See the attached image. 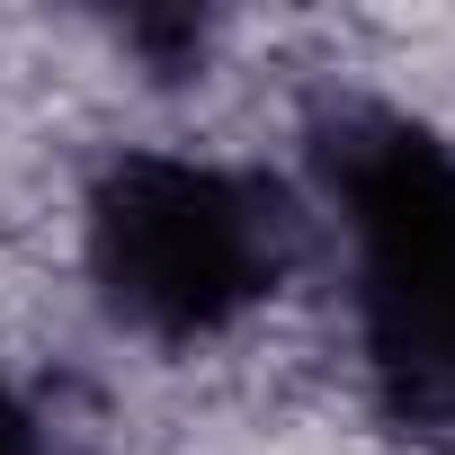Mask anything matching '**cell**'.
I'll list each match as a JSON object with an SVG mask.
<instances>
[{"label":"cell","instance_id":"cell-1","mask_svg":"<svg viewBox=\"0 0 455 455\" xmlns=\"http://www.w3.org/2000/svg\"><path fill=\"white\" fill-rule=\"evenodd\" d=\"M313 188L348 233L357 339L384 419L455 437V152L375 99L313 116Z\"/></svg>","mask_w":455,"mask_h":455},{"label":"cell","instance_id":"cell-2","mask_svg":"<svg viewBox=\"0 0 455 455\" xmlns=\"http://www.w3.org/2000/svg\"><path fill=\"white\" fill-rule=\"evenodd\" d=\"M295 196L268 170L196 152H116L90 179V286L108 322L161 348L223 339L295 268Z\"/></svg>","mask_w":455,"mask_h":455},{"label":"cell","instance_id":"cell-3","mask_svg":"<svg viewBox=\"0 0 455 455\" xmlns=\"http://www.w3.org/2000/svg\"><path fill=\"white\" fill-rule=\"evenodd\" d=\"M0 455H45V428H36V411L0 384Z\"/></svg>","mask_w":455,"mask_h":455}]
</instances>
